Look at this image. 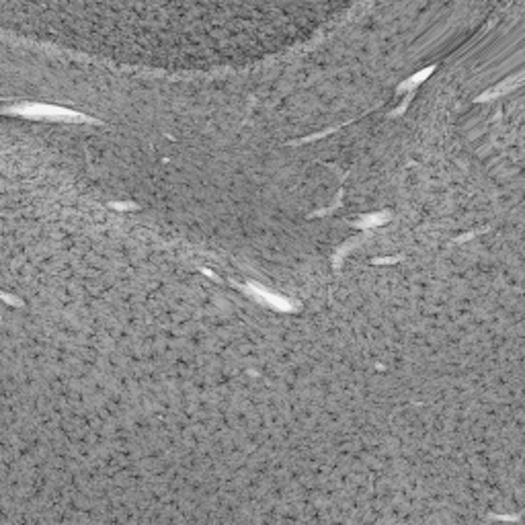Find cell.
I'll return each instance as SVG.
<instances>
[{
    "label": "cell",
    "instance_id": "6da1fadb",
    "mask_svg": "<svg viewBox=\"0 0 525 525\" xmlns=\"http://www.w3.org/2000/svg\"><path fill=\"white\" fill-rule=\"evenodd\" d=\"M21 111H23L25 115L47 117V119H62V121H66V119H70V121H80V119H82V117L77 115V113H72V111H68V109L47 107V105H25V107H21Z\"/></svg>",
    "mask_w": 525,
    "mask_h": 525
}]
</instances>
